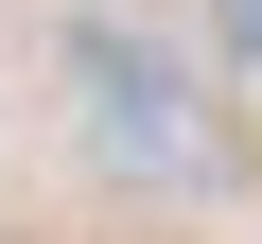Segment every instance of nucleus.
<instances>
[{"label": "nucleus", "instance_id": "obj_1", "mask_svg": "<svg viewBox=\"0 0 262 244\" xmlns=\"http://www.w3.org/2000/svg\"><path fill=\"white\" fill-rule=\"evenodd\" d=\"M70 87H88V140H105L122 175H192V70H175V53H140L122 18H88V35H70Z\"/></svg>", "mask_w": 262, "mask_h": 244}, {"label": "nucleus", "instance_id": "obj_2", "mask_svg": "<svg viewBox=\"0 0 262 244\" xmlns=\"http://www.w3.org/2000/svg\"><path fill=\"white\" fill-rule=\"evenodd\" d=\"M210 53H227V70H262V0H210Z\"/></svg>", "mask_w": 262, "mask_h": 244}]
</instances>
